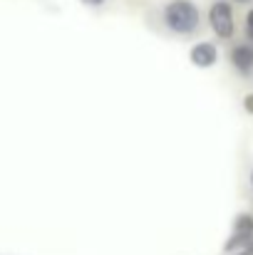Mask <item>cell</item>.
Returning <instances> with one entry per match:
<instances>
[{
    "mask_svg": "<svg viewBox=\"0 0 253 255\" xmlns=\"http://www.w3.org/2000/svg\"><path fill=\"white\" fill-rule=\"evenodd\" d=\"M162 20L176 35H194L201 25V10L191 0H169L162 10Z\"/></svg>",
    "mask_w": 253,
    "mask_h": 255,
    "instance_id": "obj_1",
    "label": "cell"
},
{
    "mask_svg": "<svg viewBox=\"0 0 253 255\" xmlns=\"http://www.w3.org/2000/svg\"><path fill=\"white\" fill-rule=\"evenodd\" d=\"M246 37H249V42L253 45V7L246 12Z\"/></svg>",
    "mask_w": 253,
    "mask_h": 255,
    "instance_id": "obj_6",
    "label": "cell"
},
{
    "mask_svg": "<svg viewBox=\"0 0 253 255\" xmlns=\"http://www.w3.org/2000/svg\"><path fill=\"white\" fill-rule=\"evenodd\" d=\"M234 2H251V0H234Z\"/></svg>",
    "mask_w": 253,
    "mask_h": 255,
    "instance_id": "obj_9",
    "label": "cell"
},
{
    "mask_svg": "<svg viewBox=\"0 0 253 255\" xmlns=\"http://www.w3.org/2000/svg\"><path fill=\"white\" fill-rule=\"evenodd\" d=\"M189 60L194 67L199 70H209L219 62V47L214 42H196L191 50H189Z\"/></svg>",
    "mask_w": 253,
    "mask_h": 255,
    "instance_id": "obj_4",
    "label": "cell"
},
{
    "mask_svg": "<svg viewBox=\"0 0 253 255\" xmlns=\"http://www.w3.org/2000/svg\"><path fill=\"white\" fill-rule=\"evenodd\" d=\"M80 2H84V5H92V7H99V5H104L107 0H80Z\"/></svg>",
    "mask_w": 253,
    "mask_h": 255,
    "instance_id": "obj_8",
    "label": "cell"
},
{
    "mask_svg": "<svg viewBox=\"0 0 253 255\" xmlns=\"http://www.w3.org/2000/svg\"><path fill=\"white\" fill-rule=\"evenodd\" d=\"M244 109H246L249 114H253V92H251V94H246V97H244Z\"/></svg>",
    "mask_w": 253,
    "mask_h": 255,
    "instance_id": "obj_7",
    "label": "cell"
},
{
    "mask_svg": "<svg viewBox=\"0 0 253 255\" xmlns=\"http://www.w3.org/2000/svg\"><path fill=\"white\" fill-rule=\"evenodd\" d=\"M209 27L219 40H231L236 32V20H234V7L229 0H216L209 7Z\"/></svg>",
    "mask_w": 253,
    "mask_h": 255,
    "instance_id": "obj_2",
    "label": "cell"
},
{
    "mask_svg": "<svg viewBox=\"0 0 253 255\" xmlns=\"http://www.w3.org/2000/svg\"><path fill=\"white\" fill-rule=\"evenodd\" d=\"M229 60L234 65V70L244 77H253V45L251 42H241L234 45L229 52Z\"/></svg>",
    "mask_w": 253,
    "mask_h": 255,
    "instance_id": "obj_3",
    "label": "cell"
},
{
    "mask_svg": "<svg viewBox=\"0 0 253 255\" xmlns=\"http://www.w3.org/2000/svg\"><path fill=\"white\" fill-rule=\"evenodd\" d=\"M234 233L239 236H251L253 238V216L251 213H239L234 218Z\"/></svg>",
    "mask_w": 253,
    "mask_h": 255,
    "instance_id": "obj_5",
    "label": "cell"
},
{
    "mask_svg": "<svg viewBox=\"0 0 253 255\" xmlns=\"http://www.w3.org/2000/svg\"><path fill=\"white\" fill-rule=\"evenodd\" d=\"M251 255H253V253H251Z\"/></svg>",
    "mask_w": 253,
    "mask_h": 255,
    "instance_id": "obj_11",
    "label": "cell"
},
{
    "mask_svg": "<svg viewBox=\"0 0 253 255\" xmlns=\"http://www.w3.org/2000/svg\"><path fill=\"white\" fill-rule=\"evenodd\" d=\"M251 188H253V171H251Z\"/></svg>",
    "mask_w": 253,
    "mask_h": 255,
    "instance_id": "obj_10",
    "label": "cell"
}]
</instances>
